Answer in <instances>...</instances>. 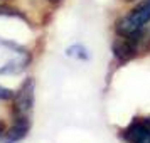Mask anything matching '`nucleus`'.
Instances as JSON below:
<instances>
[{"mask_svg":"<svg viewBox=\"0 0 150 143\" xmlns=\"http://www.w3.org/2000/svg\"><path fill=\"white\" fill-rule=\"evenodd\" d=\"M34 106V81L29 77L14 94V115L15 118H30Z\"/></svg>","mask_w":150,"mask_h":143,"instance_id":"f03ea898","label":"nucleus"},{"mask_svg":"<svg viewBox=\"0 0 150 143\" xmlns=\"http://www.w3.org/2000/svg\"><path fill=\"white\" fill-rule=\"evenodd\" d=\"M10 98H14V93L10 89L0 86V99H10Z\"/></svg>","mask_w":150,"mask_h":143,"instance_id":"39448f33","label":"nucleus"},{"mask_svg":"<svg viewBox=\"0 0 150 143\" xmlns=\"http://www.w3.org/2000/svg\"><path fill=\"white\" fill-rule=\"evenodd\" d=\"M125 2H133V0H125Z\"/></svg>","mask_w":150,"mask_h":143,"instance_id":"0eeeda50","label":"nucleus"},{"mask_svg":"<svg viewBox=\"0 0 150 143\" xmlns=\"http://www.w3.org/2000/svg\"><path fill=\"white\" fill-rule=\"evenodd\" d=\"M2 131H4V125L0 123V135H2Z\"/></svg>","mask_w":150,"mask_h":143,"instance_id":"423d86ee","label":"nucleus"},{"mask_svg":"<svg viewBox=\"0 0 150 143\" xmlns=\"http://www.w3.org/2000/svg\"><path fill=\"white\" fill-rule=\"evenodd\" d=\"M150 22V0H143L140 5H137L128 15H125L118 22V34L128 39L137 41V37L143 32L145 25Z\"/></svg>","mask_w":150,"mask_h":143,"instance_id":"f257e3e1","label":"nucleus"},{"mask_svg":"<svg viewBox=\"0 0 150 143\" xmlns=\"http://www.w3.org/2000/svg\"><path fill=\"white\" fill-rule=\"evenodd\" d=\"M125 138L130 143H150V118L133 121L125 131Z\"/></svg>","mask_w":150,"mask_h":143,"instance_id":"7ed1b4c3","label":"nucleus"},{"mask_svg":"<svg viewBox=\"0 0 150 143\" xmlns=\"http://www.w3.org/2000/svg\"><path fill=\"white\" fill-rule=\"evenodd\" d=\"M29 128H30V118H15L14 126L8 130L5 142L4 143H17L21 142L24 136L27 135Z\"/></svg>","mask_w":150,"mask_h":143,"instance_id":"20e7f679","label":"nucleus"}]
</instances>
